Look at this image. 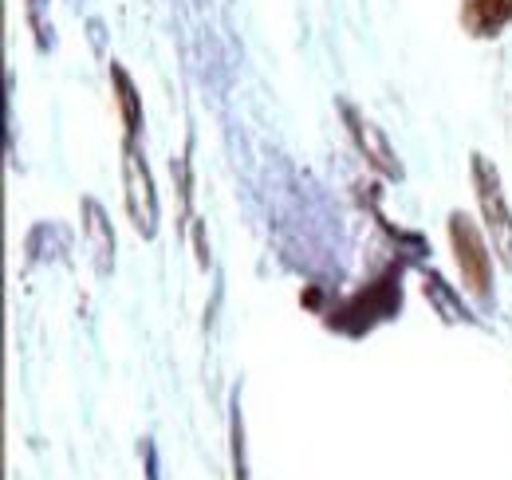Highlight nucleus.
I'll return each mask as SVG.
<instances>
[{
    "label": "nucleus",
    "instance_id": "nucleus-2",
    "mask_svg": "<svg viewBox=\"0 0 512 480\" xmlns=\"http://www.w3.org/2000/svg\"><path fill=\"white\" fill-rule=\"evenodd\" d=\"M449 237H453V252H457V268H461L465 288L477 300H489V252H485V240L477 233V225L465 213H453Z\"/></svg>",
    "mask_w": 512,
    "mask_h": 480
},
{
    "label": "nucleus",
    "instance_id": "nucleus-3",
    "mask_svg": "<svg viewBox=\"0 0 512 480\" xmlns=\"http://www.w3.org/2000/svg\"><path fill=\"white\" fill-rule=\"evenodd\" d=\"M123 181H127V209L138 225V233H154V221H158V205H154V181L146 174L142 158H138V146L134 138H127V154H123Z\"/></svg>",
    "mask_w": 512,
    "mask_h": 480
},
{
    "label": "nucleus",
    "instance_id": "nucleus-6",
    "mask_svg": "<svg viewBox=\"0 0 512 480\" xmlns=\"http://www.w3.org/2000/svg\"><path fill=\"white\" fill-rule=\"evenodd\" d=\"M111 79H115V91H119V103H123V119H127V138L138 134V95H134V83L127 79V71L123 67H111Z\"/></svg>",
    "mask_w": 512,
    "mask_h": 480
},
{
    "label": "nucleus",
    "instance_id": "nucleus-7",
    "mask_svg": "<svg viewBox=\"0 0 512 480\" xmlns=\"http://www.w3.org/2000/svg\"><path fill=\"white\" fill-rule=\"evenodd\" d=\"M87 225H91V233H95V252H99V268L107 272L111 268V237H107V225H103V213H99V205H87Z\"/></svg>",
    "mask_w": 512,
    "mask_h": 480
},
{
    "label": "nucleus",
    "instance_id": "nucleus-1",
    "mask_svg": "<svg viewBox=\"0 0 512 480\" xmlns=\"http://www.w3.org/2000/svg\"><path fill=\"white\" fill-rule=\"evenodd\" d=\"M473 178H477V197H481V213H485V229L493 237V252L512 268V213L501 193V178L485 158H473Z\"/></svg>",
    "mask_w": 512,
    "mask_h": 480
},
{
    "label": "nucleus",
    "instance_id": "nucleus-4",
    "mask_svg": "<svg viewBox=\"0 0 512 480\" xmlns=\"http://www.w3.org/2000/svg\"><path fill=\"white\" fill-rule=\"evenodd\" d=\"M512 20V0H465V24L477 36H489Z\"/></svg>",
    "mask_w": 512,
    "mask_h": 480
},
{
    "label": "nucleus",
    "instance_id": "nucleus-5",
    "mask_svg": "<svg viewBox=\"0 0 512 480\" xmlns=\"http://www.w3.org/2000/svg\"><path fill=\"white\" fill-rule=\"evenodd\" d=\"M347 122H351V130H355V138H359V146L367 150V158L379 166V170H386V174H398V166L390 162V146L383 142V134L371 126V122H363L355 111H347Z\"/></svg>",
    "mask_w": 512,
    "mask_h": 480
}]
</instances>
